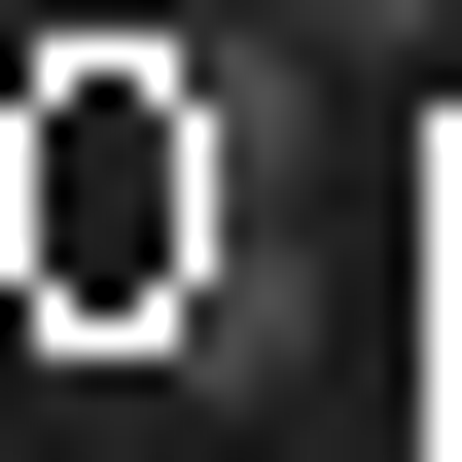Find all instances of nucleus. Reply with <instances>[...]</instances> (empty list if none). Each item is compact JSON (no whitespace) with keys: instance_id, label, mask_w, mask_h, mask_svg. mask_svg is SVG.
Wrapping results in <instances>:
<instances>
[{"instance_id":"f257e3e1","label":"nucleus","mask_w":462,"mask_h":462,"mask_svg":"<svg viewBox=\"0 0 462 462\" xmlns=\"http://www.w3.org/2000/svg\"><path fill=\"white\" fill-rule=\"evenodd\" d=\"M285 36H356V71H392V36H462V0H285Z\"/></svg>"}]
</instances>
